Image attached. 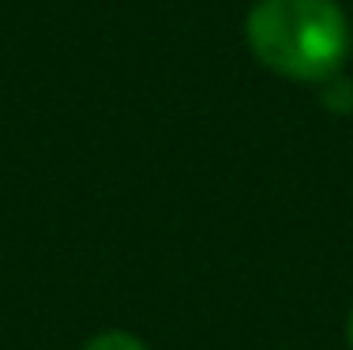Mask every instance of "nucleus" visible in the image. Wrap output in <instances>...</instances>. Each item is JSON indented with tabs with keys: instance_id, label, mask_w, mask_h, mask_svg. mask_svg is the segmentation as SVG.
I'll list each match as a JSON object with an SVG mask.
<instances>
[{
	"instance_id": "obj_1",
	"label": "nucleus",
	"mask_w": 353,
	"mask_h": 350,
	"mask_svg": "<svg viewBox=\"0 0 353 350\" xmlns=\"http://www.w3.org/2000/svg\"><path fill=\"white\" fill-rule=\"evenodd\" d=\"M248 46L285 79H331L350 53V27L334 0H259L248 12Z\"/></svg>"
},
{
	"instance_id": "obj_2",
	"label": "nucleus",
	"mask_w": 353,
	"mask_h": 350,
	"mask_svg": "<svg viewBox=\"0 0 353 350\" xmlns=\"http://www.w3.org/2000/svg\"><path fill=\"white\" fill-rule=\"evenodd\" d=\"M83 350H147V343L132 331H102L90 343H83Z\"/></svg>"
},
{
	"instance_id": "obj_3",
	"label": "nucleus",
	"mask_w": 353,
	"mask_h": 350,
	"mask_svg": "<svg viewBox=\"0 0 353 350\" xmlns=\"http://www.w3.org/2000/svg\"><path fill=\"white\" fill-rule=\"evenodd\" d=\"M346 336H350V347H353V313H350V328H346Z\"/></svg>"
}]
</instances>
